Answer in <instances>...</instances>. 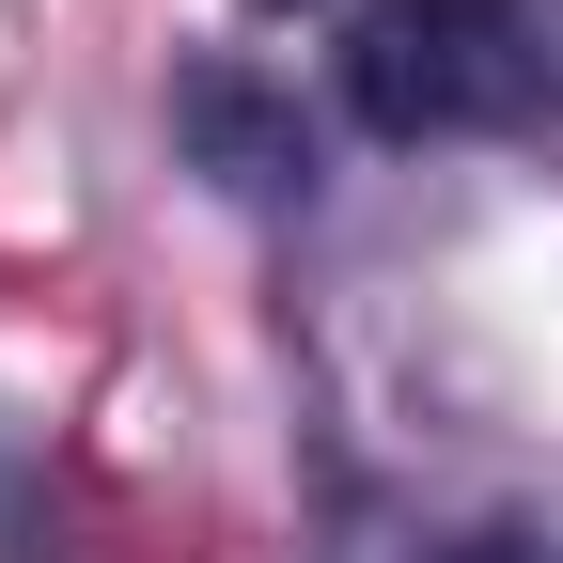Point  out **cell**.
<instances>
[{"instance_id": "1", "label": "cell", "mask_w": 563, "mask_h": 563, "mask_svg": "<svg viewBox=\"0 0 563 563\" xmlns=\"http://www.w3.org/2000/svg\"><path fill=\"white\" fill-rule=\"evenodd\" d=\"M344 110L376 141H501L548 110V47L501 0H376L344 47Z\"/></svg>"}, {"instance_id": "2", "label": "cell", "mask_w": 563, "mask_h": 563, "mask_svg": "<svg viewBox=\"0 0 563 563\" xmlns=\"http://www.w3.org/2000/svg\"><path fill=\"white\" fill-rule=\"evenodd\" d=\"M173 125L203 141V173H220V188H298V173H313L298 110H282V95H251L235 63H188V79H173Z\"/></svg>"}, {"instance_id": "3", "label": "cell", "mask_w": 563, "mask_h": 563, "mask_svg": "<svg viewBox=\"0 0 563 563\" xmlns=\"http://www.w3.org/2000/svg\"><path fill=\"white\" fill-rule=\"evenodd\" d=\"M454 563H517V548H454Z\"/></svg>"}, {"instance_id": "4", "label": "cell", "mask_w": 563, "mask_h": 563, "mask_svg": "<svg viewBox=\"0 0 563 563\" xmlns=\"http://www.w3.org/2000/svg\"><path fill=\"white\" fill-rule=\"evenodd\" d=\"M251 16H282V0H251Z\"/></svg>"}]
</instances>
